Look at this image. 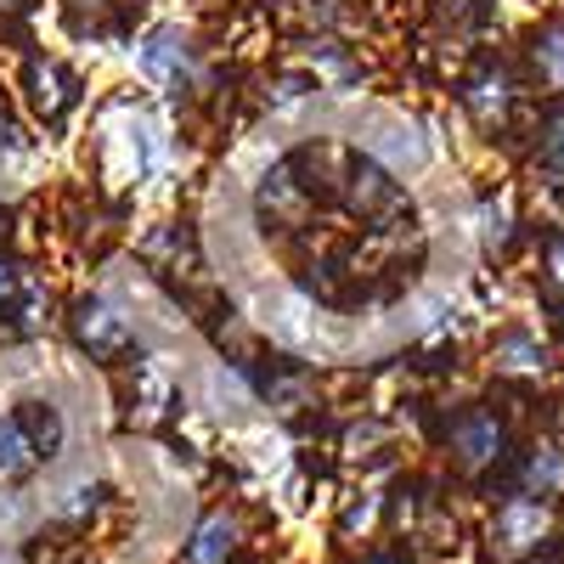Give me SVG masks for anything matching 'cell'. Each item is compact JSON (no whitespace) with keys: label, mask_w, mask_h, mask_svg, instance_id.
Returning <instances> with one entry per match:
<instances>
[{"label":"cell","mask_w":564,"mask_h":564,"mask_svg":"<svg viewBox=\"0 0 564 564\" xmlns=\"http://www.w3.org/2000/svg\"><path fill=\"white\" fill-rule=\"evenodd\" d=\"M497 367H508V372H536V367H542V345L513 327V334L497 339Z\"/></svg>","instance_id":"30bf717a"},{"label":"cell","mask_w":564,"mask_h":564,"mask_svg":"<svg viewBox=\"0 0 564 564\" xmlns=\"http://www.w3.org/2000/svg\"><path fill=\"white\" fill-rule=\"evenodd\" d=\"M547 265H553V282H564V231L547 243Z\"/></svg>","instance_id":"5bb4252c"},{"label":"cell","mask_w":564,"mask_h":564,"mask_svg":"<svg viewBox=\"0 0 564 564\" xmlns=\"http://www.w3.org/2000/svg\"><path fill=\"white\" fill-rule=\"evenodd\" d=\"M74 334H79V345H85L90 356L113 361V356H124V350H130L135 327H130V316H119L113 305H79V316H74Z\"/></svg>","instance_id":"3957f363"},{"label":"cell","mask_w":564,"mask_h":564,"mask_svg":"<svg viewBox=\"0 0 564 564\" xmlns=\"http://www.w3.org/2000/svg\"><path fill=\"white\" fill-rule=\"evenodd\" d=\"M12 417L23 423V435H29V446H34V463H40V457H57V446H63V417H57V406L29 401V406L12 412Z\"/></svg>","instance_id":"52a82bcc"},{"label":"cell","mask_w":564,"mask_h":564,"mask_svg":"<svg viewBox=\"0 0 564 564\" xmlns=\"http://www.w3.org/2000/svg\"><path fill=\"white\" fill-rule=\"evenodd\" d=\"M536 57L547 63L553 79H564V29H547V34L536 40Z\"/></svg>","instance_id":"7c38bea8"},{"label":"cell","mask_w":564,"mask_h":564,"mask_svg":"<svg viewBox=\"0 0 564 564\" xmlns=\"http://www.w3.org/2000/svg\"><path fill=\"white\" fill-rule=\"evenodd\" d=\"M141 68H148L159 85H181V74H186V40L181 34H153L148 45H141Z\"/></svg>","instance_id":"8992f818"},{"label":"cell","mask_w":564,"mask_h":564,"mask_svg":"<svg viewBox=\"0 0 564 564\" xmlns=\"http://www.w3.org/2000/svg\"><path fill=\"white\" fill-rule=\"evenodd\" d=\"M463 102H468V113H475L480 124H497L502 108H508V79L497 68L475 74V79H468V90H463Z\"/></svg>","instance_id":"ba28073f"},{"label":"cell","mask_w":564,"mask_h":564,"mask_svg":"<svg viewBox=\"0 0 564 564\" xmlns=\"http://www.w3.org/2000/svg\"><path fill=\"white\" fill-rule=\"evenodd\" d=\"M547 525H553V513H547L542 497H513V502H502V513H497L491 542H497L502 558H525V553H536V547L547 542Z\"/></svg>","instance_id":"7a4b0ae2"},{"label":"cell","mask_w":564,"mask_h":564,"mask_svg":"<svg viewBox=\"0 0 564 564\" xmlns=\"http://www.w3.org/2000/svg\"><path fill=\"white\" fill-rule=\"evenodd\" d=\"M0 7H18V0H0Z\"/></svg>","instance_id":"9a60e30c"},{"label":"cell","mask_w":564,"mask_h":564,"mask_svg":"<svg viewBox=\"0 0 564 564\" xmlns=\"http://www.w3.org/2000/svg\"><path fill=\"white\" fill-rule=\"evenodd\" d=\"M23 468H34V446H29L18 417H0V480L23 475Z\"/></svg>","instance_id":"9c48e42d"},{"label":"cell","mask_w":564,"mask_h":564,"mask_svg":"<svg viewBox=\"0 0 564 564\" xmlns=\"http://www.w3.org/2000/svg\"><path fill=\"white\" fill-rule=\"evenodd\" d=\"M12 294H18V265H12V260H0V311L12 305Z\"/></svg>","instance_id":"4fadbf2b"},{"label":"cell","mask_w":564,"mask_h":564,"mask_svg":"<svg viewBox=\"0 0 564 564\" xmlns=\"http://www.w3.org/2000/svg\"><path fill=\"white\" fill-rule=\"evenodd\" d=\"M542 164H547L553 175H564V108L542 124Z\"/></svg>","instance_id":"8fae6325"},{"label":"cell","mask_w":564,"mask_h":564,"mask_svg":"<svg viewBox=\"0 0 564 564\" xmlns=\"http://www.w3.org/2000/svg\"><path fill=\"white\" fill-rule=\"evenodd\" d=\"M446 446L457 457V468H468V475H486V468L502 457L508 435H502V423L480 406H468L463 417H452V430H446Z\"/></svg>","instance_id":"6da1fadb"},{"label":"cell","mask_w":564,"mask_h":564,"mask_svg":"<svg viewBox=\"0 0 564 564\" xmlns=\"http://www.w3.org/2000/svg\"><path fill=\"white\" fill-rule=\"evenodd\" d=\"M29 85H34L29 97H34V108H40L45 119H57V113L74 102V90H79L63 63H29Z\"/></svg>","instance_id":"277c9868"},{"label":"cell","mask_w":564,"mask_h":564,"mask_svg":"<svg viewBox=\"0 0 564 564\" xmlns=\"http://www.w3.org/2000/svg\"><path fill=\"white\" fill-rule=\"evenodd\" d=\"M231 553H238V525H231L226 513H209L193 536V547L181 553V564H226Z\"/></svg>","instance_id":"5b68a950"}]
</instances>
